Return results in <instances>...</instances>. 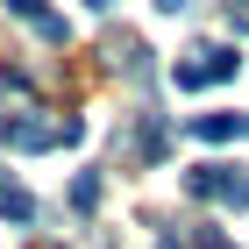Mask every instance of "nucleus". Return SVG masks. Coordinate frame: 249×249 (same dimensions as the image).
<instances>
[{
	"label": "nucleus",
	"instance_id": "nucleus-3",
	"mask_svg": "<svg viewBox=\"0 0 249 249\" xmlns=\"http://www.w3.org/2000/svg\"><path fill=\"white\" fill-rule=\"evenodd\" d=\"M7 15H21V21H29L43 43H64V36H71V29H64V15H50L43 0H7Z\"/></svg>",
	"mask_w": 249,
	"mask_h": 249
},
{
	"label": "nucleus",
	"instance_id": "nucleus-6",
	"mask_svg": "<svg viewBox=\"0 0 249 249\" xmlns=\"http://www.w3.org/2000/svg\"><path fill=\"white\" fill-rule=\"evenodd\" d=\"M71 207H78V213H93V207H100V178H93V171L71 185Z\"/></svg>",
	"mask_w": 249,
	"mask_h": 249
},
{
	"label": "nucleus",
	"instance_id": "nucleus-4",
	"mask_svg": "<svg viewBox=\"0 0 249 249\" xmlns=\"http://www.w3.org/2000/svg\"><path fill=\"white\" fill-rule=\"evenodd\" d=\"M192 135H199V142H242V135H249V114H199Z\"/></svg>",
	"mask_w": 249,
	"mask_h": 249
},
{
	"label": "nucleus",
	"instance_id": "nucleus-8",
	"mask_svg": "<svg viewBox=\"0 0 249 249\" xmlns=\"http://www.w3.org/2000/svg\"><path fill=\"white\" fill-rule=\"evenodd\" d=\"M157 7H164V15H185V7H192V0H157Z\"/></svg>",
	"mask_w": 249,
	"mask_h": 249
},
{
	"label": "nucleus",
	"instance_id": "nucleus-7",
	"mask_svg": "<svg viewBox=\"0 0 249 249\" xmlns=\"http://www.w3.org/2000/svg\"><path fill=\"white\" fill-rule=\"evenodd\" d=\"M221 7H228V29H242V36H249V0H221Z\"/></svg>",
	"mask_w": 249,
	"mask_h": 249
},
{
	"label": "nucleus",
	"instance_id": "nucleus-9",
	"mask_svg": "<svg viewBox=\"0 0 249 249\" xmlns=\"http://www.w3.org/2000/svg\"><path fill=\"white\" fill-rule=\"evenodd\" d=\"M157 249H185V235H164V242H157Z\"/></svg>",
	"mask_w": 249,
	"mask_h": 249
},
{
	"label": "nucleus",
	"instance_id": "nucleus-5",
	"mask_svg": "<svg viewBox=\"0 0 249 249\" xmlns=\"http://www.w3.org/2000/svg\"><path fill=\"white\" fill-rule=\"evenodd\" d=\"M0 213H7V221H36V199L21 185H7V171H0Z\"/></svg>",
	"mask_w": 249,
	"mask_h": 249
},
{
	"label": "nucleus",
	"instance_id": "nucleus-2",
	"mask_svg": "<svg viewBox=\"0 0 249 249\" xmlns=\"http://www.w3.org/2000/svg\"><path fill=\"white\" fill-rule=\"evenodd\" d=\"M185 192H192V199H221V207H249V178L228 171V164H199V171H185Z\"/></svg>",
	"mask_w": 249,
	"mask_h": 249
},
{
	"label": "nucleus",
	"instance_id": "nucleus-1",
	"mask_svg": "<svg viewBox=\"0 0 249 249\" xmlns=\"http://www.w3.org/2000/svg\"><path fill=\"white\" fill-rule=\"evenodd\" d=\"M242 71V57H235V43H207V50H192L185 64H171V86L178 93H199V86H221V78Z\"/></svg>",
	"mask_w": 249,
	"mask_h": 249
}]
</instances>
